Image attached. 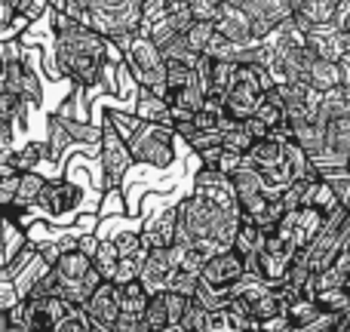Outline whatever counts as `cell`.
Instances as JSON below:
<instances>
[{
    "mask_svg": "<svg viewBox=\"0 0 350 332\" xmlns=\"http://www.w3.org/2000/svg\"><path fill=\"white\" fill-rule=\"evenodd\" d=\"M86 197H90V191H86V169L80 166L74 175L68 169H62V175L46 181L34 212L49 225L71 228V225H77V218L83 212H90V209H83Z\"/></svg>",
    "mask_w": 350,
    "mask_h": 332,
    "instance_id": "obj_1",
    "label": "cell"
},
{
    "mask_svg": "<svg viewBox=\"0 0 350 332\" xmlns=\"http://www.w3.org/2000/svg\"><path fill=\"white\" fill-rule=\"evenodd\" d=\"M123 62H126L129 74H133L135 86L154 96H166V77H170V65L166 55L157 43L151 40L148 31H139L126 49H123Z\"/></svg>",
    "mask_w": 350,
    "mask_h": 332,
    "instance_id": "obj_2",
    "label": "cell"
},
{
    "mask_svg": "<svg viewBox=\"0 0 350 332\" xmlns=\"http://www.w3.org/2000/svg\"><path fill=\"white\" fill-rule=\"evenodd\" d=\"M46 145H49V164H62L65 154H71L74 148H90L98 151L102 145V123H83L71 120V117L49 111L46 114Z\"/></svg>",
    "mask_w": 350,
    "mask_h": 332,
    "instance_id": "obj_3",
    "label": "cell"
},
{
    "mask_svg": "<svg viewBox=\"0 0 350 332\" xmlns=\"http://www.w3.org/2000/svg\"><path fill=\"white\" fill-rule=\"evenodd\" d=\"M102 123V145H98V166H102V197L105 194L123 191V179L126 173L135 166L133 151H129V142L120 129L111 123L108 114L98 117Z\"/></svg>",
    "mask_w": 350,
    "mask_h": 332,
    "instance_id": "obj_4",
    "label": "cell"
},
{
    "mask_svg": "<svg viewBox=\"0 0 350 332\" xmlns=\"http://www.w3.org/2000/svg\"><path fill=\"white\" fill-rule=\"evenodd\" d=\"M175 129L172 127H160V123H142L126 136L133 160L142 166H154V169H170L175 164Z\"/></svg>",
    "mask_w": 350,
    "mask_h": 332,
    "instance_id": "obj_5",
    "label": "cell"
},
{
    "mask_svg": "<svg viewBox=\"0 0 350 332\" xmlns=\"http://www.w3.org/2000/svg\"><path fill=\"white\" fill-rule=\"evenodd\" d=\"M347 209H338L335 216L326 218V225H323V231L314 237V243H310L308 249L301 253V259L308 261V268L314 274L326 271V268H332L335 261H338V255L345 253V240H347Z\"/></svg>",
    "mask_w": 350,
    "mask_h": 332,
    "instance_id": "obj_6",
    "label": "cell"
},
{
    "mask_svg": "<svg viewBox=\"0 0 350 332\" xmlns=\"http://www.w3.org/2000/svg\"><path fill=\"white\" fill-rule=\"evenodd\" d=\"M178 234V203H166L160 209H142V237L148 249L175 246Z\"/></svg>",
    "mask_w": 350,
    "mask_h": 332,
    "instance_id": "obj_7",
    "label": "cell"
},
{
    "mask_svg": "<svg viewBox=\"0 0 350 332\" xmlns=\"http://www.w3.org/2000/svg\"><path fill=\"white\" fill-rule=\"evenodd\" d=\"M246 274H249L246 271V259H243L240 253H234V249H221V253L206 265V271H203V277L200 280H203L206 286H212L215 292L230 296V290H234Z\"/></svg>",
    "mask_w": 350,
    "mask_h": 332,
    "instance_id": "obj_8",
    "label": "cell"
},
{
    "mask_svg": "<svg viewBox=\"0 0 350 332\" xmlns=\"http://www.w3.org/2000/svg\"><path fill=\"white\" fill-rule=\"evenodd\" d=\"M49 271H53V265H49V261L37 253L34 243H28V246L18 253V259L10 265V274H12V283H16L18 298H22V302H28V296L34 292V286L40 283Z\"/></svg>",
    "mask_w": 350,
    "mask_h": 332,
    "instance_id": "obj_9",
    "label": "cell"
},
{
    "mask_svg": "<svg viewBox=\"0 0 350 332\" xmlns=\"http://www.w3.org/2000/svg\"><path fill=\"white\" fill-rule=\"evenodd\" d=\"M181 271V246H166V249H151L148 253V265L142 274V283L148 286L151 296L166 292L172 277Z\"/></svg>",
    "mask_w": 350,
    "mask_h": 332,
    "instance_id": "obj_10",
    "label": "cell"
},
{
    "mask_svg": "<svg viewBox=\"0 0 350 332\" xmlns=\"http://www.w3.org/2000/svg\"><path fill=\"white\" fill-rule=\"evenodd\" d=\"M350 160V114L335 117L326 127V148L323 154L314 160V166L320 173H329V169H347Z\"/></svg>",
    "mask_w": 350,
    "mask_h": 332,
    "instance_id": "obj_11",
    "label": "cell"
},
{
    "mask_svg": "<svg viewBox=\"0 0 350 332\" xmlns=\"http://www.w3.org/2000/svg\"><path fill=\"white\" fill-rule=\"evenodd\" d=\"M246 12H249V18H252V31H255V40L258 43H265L280 25L295 16L292 0H252V3L246 6Z\"/></svg>",
    "mask_w": 350,
    "mask_h": 332,
    "instance_id": "obj_12",
    "label": "cell"
},
{
    "mask_svg": "<svg viewBox=\"0 0 350 332\" xmlns=\"http://www.w3.org/2000/svg\"><path fill=\"white\" fill-rule=\"evenodd\" d=\"M191 298L175 296V292H157L151 296V305L145 311V323L151 327V332H163L166 327H175V323L185 320V308Z\"/></svg>",
    "mask_w": 350,
    "mask_h": 332,
    "instance_id": "obj_13",
    "label": "cell"
},
{
    "mask_svg": "<svg viewBox=\"0 0 350 332\" xmlns=\"http://www.w3.org/2000/svg\"><path fill=\"white\" fill-rule=\"evenodd\" d=\"M308 49L317 55V59L326 62H341L350 53V37L338 25H320V28L308 31Z\"/></svg>",
    "mask_w": 350,
    "mask_h": 332,
    "instance_id": "obj_14",
    "label": "cell"
},
{
    "mask_svg": "<svg viewBox=\"0 0 350 332\" xmlns=\"http://www.w3.org/2000/svg\"><path fill=\"white\" fill-rule=\"evenodd\" d=\"M215 31L230 43H240V47H252L255 40V31H252V18L243 6H230L224 3L218 10V18H215Z\"/></svg>",
    "mask_w": 350,
    "mask_h": 332,
    "instance_id": "obj_15",
    "label": "cell"
},
{
    "mask_svg": "<svg viewBox=\"0 0 350 332\" xmlns=\"http://www.w3.org/2000/svg\"><path fill=\"white\" fill-rule=\"evenodd\" d=\"M83 311L90 314L92 323H98V327H114L117 317H120V286L117 283H102L96 292H92V298L83 305Z\"/></svg>",
    "mask_w": 350,
    "mask_h": 332,
    "instance_id": "obj_16",
    "label": "cell"
},
{
    "mask_svg": "<svg viewBox=\"0 0 350 332\" xmlns=\"http://www.w3.org/2000/svg\"><path fill=\"white\" fill-rule=\"evenodd\" d=\"M286 142H289V133H273L271 139H261L252 145V151L246 154V160L252 164L258 173L265 175H273L280 166H283V157H286Z\"/></svg>",
    "mask_w": 350,
    "mask_h": 332,
    "instance_id": "obj_17",
    "label": "cell"
},
{
    "mask_svg": "<svg viewBox=\"0 0 350 332\" xmlns=\"http://www.w3.org/2000/svg\"><path fill=\"white\" fill-rule=\"evenodd\" d=\"M133 114L139 117L142 123H160V127H172V108L166 105L163 96H154V92L135 90Z\"/></svg>",
    "mask_w": 350,
    "mask_h": 332,
    "instance_id": "obj_18",
    "label": "cell"
},
{
    "mask_svg": "<svg viewBox=\"0 0 350 332\" xmlns=\"http://www.w3.org/2000/svg\"><path fill=\"white\" fill-rule=\"evenodd\" d=\"M255 120H261L271 133H289V120H286V102H283V96H280V90L273 86L271 92H267L265 99L258 102V108H255Z\"/></svg>",
    "mask_w": 350,
    "mask_h": 332,
    "instance_id": "obj_19",
    "label": "cell"
},
{
    "mask_svg": "<svg viewBox=\"0 0 350 332\" xmlns=\"http://www.w3.org/2000/svg\"><path fill=\"white\" fill-rule=\"evenodd\" d=\"M308 86H314L317 92H332L338 86H345V71H341V62H326V59H314L308 74Z\"/></svg>",
    "mask_w": 350,
    "mask_h": 332,
    "instance_id": "obj_20",
    "label": "cell"
},
{
    "mask_svg": "<svg viewBox=\"0 0 350 332\" xmlns=\"http://www.w3.org/2000/svg\"><path fill=\"white\" fill-rule=\"evenodd\" d=\"M43 164H49V145H46V139L25 142L22 148H16V151H12V160H10V166L18 169V173H37V166H43Z\"/></svg>",
    "mask_w": 350,
    "mask_h": 332,
    "instance_id": "obj_21",
    "label": "cell"
},
{
    "mask_svg": "<svg viewBox=\"0 0 350 332\" xmlns=\"http://www.w3.org/2000/svg\"><path fill=\"white\" fill-rule=\"evenodd\" d=\"M265 240H267V234L258 228V225L252 222V218H246L243 216V222H240V231H237V240H234V253H240L243 259H252V255H258L261 249H265Z\"/></svg>",
    "mask_w": 350,
    "mask_h": 332,
    "instance_id": "obj_22",
    "label": "cell"
},
{
    "mask_svg": "<svg viewBox=\"0 0 350 332\" xmlns=\"http://www.w3.org/2000/svg\"><path fill=\"white\" fill-rule=\"evenodd\" d=\"M53 271H55V277H59V283H74V280H83L86 274L92 271V259L83 255L80 249H74V253H65L55 261Z\"/></svg>",
    "mask_w": 350,
    "mask_h": 332,
    "instance_id": "obj_23",
    "label": "cell"
},
{
    "mask_svg": "<svg viewBox=\"0 0 350 332\" xmlns=\"http://www.w3.org/2000/svg\"><path fill=\"white\" fill-rule=\"evenodd\" d=\"M46 175L43 173H22V181H18V194H16V203L10 209H34L37 200H40L43 188H46Z\"/></svg>",
    "mask_w": 350,
    "mask_h": 332,
    "instance_id": "obj_24",
    "label": "cell"
},
{
    "mask_svg": "<svg viewBox=\"0 0 350 332\" xmlns=\"http://www.w3.org/2000/svg\"><path fill=\"white\" fill-rule=\"evenodd\" d=\"M320 317H323V311H320V305L314 302V296H295L286 302V320L292 323V329L308 327V323L320 320Z\"/></svg>",
    "mask_w": 350,
    "mask_h": 332,
    "instance_id": "obj_25",
    "label": "cell"
},
{
    "mask_svg": "<svg viewBox=\"0 0 350 332\" xmlns=\"http://www.w3.org/2000/svg\"><path fill=\"white\" fill-rule=\"evenodd\" d=\"M148 305H151V292L142 280L135 283H123L120 286V314H135V317H145Z\"/></svg>",
    "mask_w": 350,
    "mask_h": 332,
    "instance_id": "obj_26",
    "label": "cell"
},
{
    "mask_svg": "<svg viewBox=\"0 0 350 332\" xmlns=\"http://www.w3.org/2000/svg\"><path fill=\"white\" fill-rule=\"evenodd\" d=\"M120 249H117L114 240H102V246H98L96 259H92V265H96V271L102 274L105 283H114L117 280V271H120Z\"/></svg>",
    "mask_w": 350,
    "mask_h": 332,
    "instance_id": "obj_27",
    "label": "cell"
},
{
    "mask_svg": "<svg viewBox=\"0 0 350 332\" xmlns=\"http://www.w3.org/2000/svg\"><path fill=\"white\" fill-rule=\"evenodd\" d=\"M314 302L320 305L323 314H335V317H345L350 311V290L347 286H332V290H320L314 296Z\"/></svg>",
    "mask_w": 350,
    "mask_h": 332,
    "instance_id": "obj_28",
    "label": "cell"
},
{
    "mask_svg": "<svg viewBox=\"0 0 350 332\" xmlns=\"http://www.w3.org/2000/svg\"><path fill=\"white\" fill-rule=\"evenodd\" d=\"M148 253H151V249L145 246V249H139V253H133V255H123V259H120V271H117L114 283L123 286V283H135V280H142L145 265H148Z\"/></svg>",
    "mask_w": 350,
    "mask_h": 332,
    "instance_id": "obj_29",
    "label": "cell"
},
{
    "mask_svg": "<svg viewBox=\"0 0 350 332\" xmlns=\"http://www.w3.org/2000/svg\"><path fill=\"white\" fill-rule=\"evenodd\" d=\"M215 37H218L215 22H197L185 40H187V47H191L197 55H206L212 49V43H215Z\"/></svg>",
    "mask_w": 350,
    "mask_h": 332,
    "instance_id": "obj_30",
    "label": "cell"
},
{
    "mask_svg": "<svg viewBox=\"0 0 350 332\" xmlns=\"http://www.w3.org/2000/svg\"><path fill=\"white\" fill-rule=\"evenodd\" d=\"M252 145H255V139L249 136L246 123H240V127H234V129H228V133H224V151H230V154L246 157V154L252 151Z\"/></svg>",
    "mask_w": 350,
    "mask_h": 332,
    "instance_id": "obj_31",
    "label": "cell"
},
{
    "mask_svg": "<svg viewBox=\"0 0 350 332\" xmlns=\"http://www.w3.org/2000/svg\"><path fill=\"white\" fill-rule=\"evenodd\" d=\"M18 181H22V173L12 166H0V206L10 209L16 203V194H18Z\"/></svg>",
    "mask_w": 350,
    "mask_h": 332,
    "instance_id": "obj_32",
    "label": "cell"
},
{
    "mask_svg": "<svg viewBox=\"0 0 350 332\" xmlns=\"http://www.w3.org/2000/svg\"><path fill=\"white\" fill-rule=\"evenodd\" d=\"M323 179L332 185V191H335V197H338L341 209L350 212V173H347V169H329V173H323Z\"/></svg>",
    "mask_w": 350,
    "mask_h": 332,
    "instance_id": "obj_33",
    "label": "cell"
},
{
    "mask_svg": "<svg viewBox=\"0 0 350 332\" xmlns=\"http://www.w3.org/2000/svg\"><path fill=\"white\" fill-rule=\"evenodd\" d=\"M181 327L191 329V332H209V311L191 298L187 308H185V320H181Z\"/></svg>",
    "mask_w": 350,
    "mask_h": 332,
    "instance_id": "obj_34",
    "label": "cell"
},
{
    "mask_svg": "<svg viewBox=\"0 0 350 332\" xmlns=\"http://www.w3.org/2000/svg\"><path fill=\"white\" fill-rule=\"evenodd\" d=\"M59 332H92L90 314H86V311L80 308V305H71V311H68V314L62 317Z\"/></svg>",
    "mask_w": 350,
    "mask_h": 332,
    "instance_id": "obj_35",
    "label": "cell"
},
{
    "mask_svg": "<svg viewBox=\"0 0 350 332\" xmlns=\"http://www.w3.org/2000/svg\"><path fill=\"white\" fill-rule=\"evenodd\" d=\"M310 206H317V209L323 212V216H335V212L341 209V203H338V197H335V191H332V185H329L326 179L320 181V188H317V197H314V203Z\"/></svg>",
    "mask_w": 350,
    "mask_h": 332,
    "instance_id": "obj_36",
    "label": "cell"
},
{
    "mask_svg": "<svg viewBox=\"0 0 350 332\" xmlns=\"http://www.w3.org/2000/svg\"><path fill=\"white\" fill-rule=\"evenodd\" d=\"M16 302H22V298H18V292H16V283H12L10 268H3V271H0V320H3L6 308L16 305Z\"/></svg>",
    "mask_w": 350,
    "mask_h": 332,
    "instance_id": "obj_37",
    "label": "cell"
},
{
    "mask_svg": "<svg viewBox=\"0 0 350 332\" xmlns=\"http://www.w3.org/2000/svg\"><path fill=\"white\" fill-rule=\"evenodd\" d=\"M197 286H200V277H197V274L178 271V274L172 277V283H170V292H175V296H185V298H193Z\"/></svg>",
    "mask_w": 350,
    "mask_h": 332,
    "instance_id": "obj_38",
    "label": "cell"
},
{
    "mask_svg": "<svg viewBox=\"0 0 350 332\" xmlns=\"http://www.w3.org/2000/svg\"><path fill=\"white\" fill-rule=\"evenodd\" d=\"M111 332H151V327L145 323V317L120 314V317H117V323L111 327Z\"/></svg>",
    "mask_w": 350,
    "mask_h": 332,
    "instance_id": "obj_39",
    "label": "cell"
},
{
    "mask_svg": "<svg viewBox=\"0 0 350 332\" xmlns=\"http://www.w3.org/2000/svg\"><path fill=\"white\" fill-rule=\"evenodd\" d=\"M335 25L350 37V0H341L338 3V18H335Z\"/></svg>",
    "mask_w": 350,
    "mask_h": 332,
    "instance_id": "obj_40",
    "label": "cell"
},
{
    "mask_svg": "<svg viewBox=\"0 0 350 332\" xmlns=\"http://www.w3.org/2000/svg\"><path fill=\"white\" fill-rule=\"evenodd\" d=\"M12 151H16V148H10V145H3V148H0V166H10Z\"/></svg>",
    "mask_w": 350,
    "mask_h": 332,
    "instance_id": "obj_41",
    "label": "cell"
},
{
    "mask_svg": "<svg viewBox=\"0 0 350 332\" xmlns=\"http://www.w3.org/2000/svg\"><path fill=\"white\" fill-rule=\"evenodd\" d=\"M163 332H191V329H185V327H181V323H175V327H166Z\"/></svg>",
    "mask_w": 350,
    "mask_h": 332,
    "instance_id": "obj_42",
    "label": "cell"
},
{
    "mask_svg": "<svg viewBox=\"0 0 350 332\" xmlns=\"http://www.w3.org/2000/svg\"><path fill=\"white\" fill-rule=\"evenodd\" d=\"M298 3H304V0H292V10H295ZM335 3H341V0H335Z\"/></svg>",
    "mask_w": 350,
    "mask_h": 332,
    "instance_id": "obj_43",
    "label": "cell"
},
{
    "mask_svg": "<svg viewBox=\"0 0 350 332\" xmlns=\"http://www.w3.org/2000/svg\"><path fill=\"white\" fill-rule=\"evenodd\" d=\"M0 218H3V206H0Z\"/></svg>",
    "mask_w": 350,
    "mask_h": 332,
    "instance_id": "obj_44",
    "label": "cell"
},
{
    "mask_svg": "<svg viewBox=\"0 0 350 332\" xmlns=\"http://www.w3.org/2000/svg\"><path fill=\"white\" fill-rule=\"evenodd\" d=\"M347 173H350V160H347Z\"/></svg>",
    "mask_w": 350,
    "mask_h": 332,
    "instance_id": "obj_45",
    "label": "cell"
}]
</instances>
